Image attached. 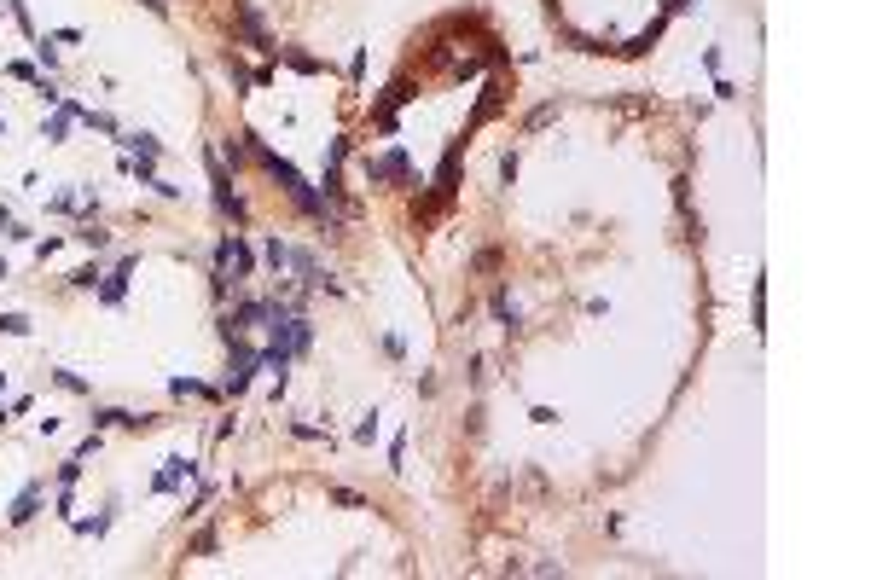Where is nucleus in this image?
<instances>
[{
  "label": "nucleus",
  "mask_w": 871,
  "mask_h": 580,
  "mask_svg": "<svg viewBox=\"0 0 871 580\" xmlns=\"http://www.w3.org/2000/svg\"><path fill=\"white\" fill-rule=\"evenodd\" d=\"M256 366H261V354L250 348V342H233V366H227V395H244L250 389V377H256Z\"/></svg>",
  "instance_id": "nucleus-1"
},
{
  "label": "nucleus",
  "mask_w": 871,
  "mask_h": 580,
  "mask_svg": "<svg viewBox=\"0 0 871 580\" xmlns=\"http://www.w3.org/2000/svg\"><path fill=\"white\" fill-rule=\"evenodd\" d=\"M407 174H413V168H407V157H401V151L366 157V180H372V186H378V180H407Z\"/></svg>",
  "instance_id": "nucleus-2"
},
{
  "label": "nucleus",
  "mask_w": 871,
  "mask_h": 580,
  "mask_svg": "<svg viewBox=\"0 0 871 580\" xmlns=\"http://www.w3.org/2000/svg\"><path fill=\"white\" fill-rule=\"evenodd\" d=\"M192 476H198V464H192V459H168V464L157 470V494H174V487H181V482H192Z\"/></svg>",
  "instance_id": "nucleus-3"
},
{
  "label": "nucleus",
  "mask_w": 871,
  "mask_h": 580,
  "mask_svg": "<svg viewBox=\"0 0 871 580\" xmlns=\"http://www.w3.org/2000/svg\"><path fill=\"white\" fill-rule=\"evenodd\" d=\"M128 273H134V255H122V267H116V273H111V279H99V302H111V307H116V302L128 296Z\"/></svg>",
  "instance_id": "nucleus-4"
},
{
  "label": "nucleus",
  "mask_w": 871,
  "mask_h": 580,
  "mask_svg": "<svg viewBox=\"0 0 871 580\" xmlns=\"http://www.w3.org/2000/svg\"><path fill=\"white\" fill-rule=\"evenodd\" d=\"M76 116H81V105H64V111H53V116H47V128H41V133H47V140L59 146L64 133H70V122H76Z\"/></svg>",
  "instance_id": "nucleus-5"
},
{
  "label": "nucleus",
  "mask_w": 871,
  "mask_h": 580,
  "mask_svg": "<svg viewBox=\"0 0 871 580\" xmlns=\"http://www.w3.org/2000/svg\"><path fill=\"white\" fill-rule=\"evenodd\" d=\"M35 505H41V482H29V487H24V494H18V505H12V522H18V528H24V522H29V517H35Z\"/></svg>",
  "instance_id": "nucleus-6"
},
{
  "label": "nucleus",
  "mask_w": 871,
  "mask_h": 580,
  "mask_svg": "<svg viewBox=\"0 0 871 580\" xmlns=\"http://www.w3.org/2000/svg\"><path fill=\"white\" fill-rule=\"evenodd\" d=\"M122 146L134 151V157H157V151H163V146L151 140V133H122Z\"/></svg>",
  "instance_id": "nucleus-7"
},
{
  "label": "nucleus",
  "mask_w": 871,
  "mask_h": 580,
  "mask_svg": "<svg viewBox=\"0 0 871 580\" xmlns=\"http://www.w3.org/2000/svg\"><path fill=\"white\" fill-rule=\"evenodd\" d=\"M261 255H268V267H291V244H279V238L261 244Z\"/></svg>",
  "instance_id": "nucleus-8"
},
{
  "label": "nucleus",
  "mask_w": 871,
  "mask_h": 580,
  "mask_svg": "<svg viewBox=\"0 0 871 580\" xmlns=\"http://www.w3.org/2000/svg\"><path fill=\"white\" fill-rule=\"evenodd\" d=\"M0 331H6V337H29V320L24 314H0Z\"/></svg>",
  "instance_id": "nucleus-9"
},
{
  "label": "nucleus",
  "mask_w": 871,
  "mask_h": 580,
  "mask_svg": "<svg viewBox=\"0 0 871 580\" xmlns=\"http://www.w3.org/2000/svg\"><path fill=\"white\" fill-rule=\"evenodd\" d=\"M99 279H105V273H99V267H81V273H70V285H76V290H94V285H99Z\"/></svg>",
  "instance_id": "nucleus-10"
},
{
  "label": "nucleus",
  "mask_w": 871,
  "mask_h": 580,
  "mask_svg": "<svg viewBox=\"0 0 871 580\" xmlns=\"http://www.w3.org/2000/svg\"><path fill=\"white\" fill-rule=\"evenodd\" d=\"M53 383H59V389H70V395H87V383H81L76 372H53Z\"/></svg>",
  "instance_id": "nucleus-11"
},
{
  "label": "nucleus",
  "mask_w": 871,
  "mask_h": 580,
  "mask_svg": "<svg viewBox=\"0 0 871 580\" xmlns=\"http://www.w3.org/2000/svg\"><path fill=\"white\" fill-rule=\"evenodd\" d=\"M76 476H81V453H76V459H64V464H59V487H70V482H76Z\"/></svg>",
  "instance_id": "nucleus-12"
},
{
  "label": "nucleus",
  "mask_w": 871,
  "mask_h": 580,
  "mask_svg": "<svg viewBox=\"0 0 871 580\" xmlns=\"http://www.w3.org/2000/svg\"><path fill=\"white\" fill-rule=\"evenodd\" d=\"M76 238H81V244H94V250H111V238H105V233H99V227H81V233H76Z\"/></svg>",
  "instance_id": "nucleus-13"
},
{
  "label": "nucleus",
  "mask_w": 871,
  "mask_h": 580,
  "mask_svg": "<svg viewBox=\"0 0 871 580\" xmlns=\"http://www.w3.org/2000/svg\"><path fill=\"white\" fill-rule=\"evenodd\" d=\"M168 389H174V395H215V389H203V383H192V377H174Z\"/></svg>",
  "instance_id": "nucleus-14"
},
{
  "label": "nucleus",
  "mask_w": 871,
  "mask_h": 580,
  "mask_svg": "<svg viewBox=\"0 0 871 580\" xmlns=\"http://www.w3.org/2000/svg\"><path fill=\"white\" fill-rule=\"evenodd\" d=\"M552 116H558V105H540V111H535V116H529V133H535V128H546V122H552Z\"/></svg>",
  "instance_id": "nucleus-15"
},
{
  "label": "nucleus",
  "mask_w": 871,
  "mask_h": 580,
  "mask_svg": "<svg viewBox=\"0 0 871 580\" xmlns=\"http://www.w3.org/2000/svg\"><path fill=\"white\" fill-rule=\"evenodd\" d=\"M0 140H6V116H0Z\"/></svg>",
  "instance_id": "nucleus-16"
}]
</instances>
